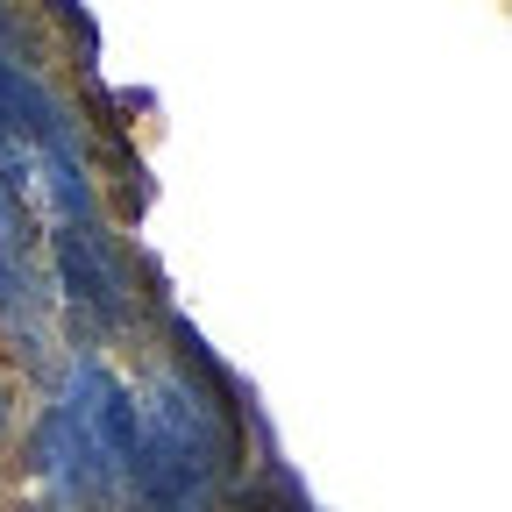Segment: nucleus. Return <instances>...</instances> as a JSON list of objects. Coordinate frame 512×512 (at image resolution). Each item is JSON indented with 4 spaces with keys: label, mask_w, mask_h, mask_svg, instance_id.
<instances>
[{
    "label": "nucleus",
    "mask_w": 512,
    "mask_h": 512,
    "mask_svg": "<svg viewBox=\"0 0 512 512\" xmlns=\"http://www.w3.org/2000/svg\"><path fill=\"white\" fill-rule=\"evenodd\" d=\"M36 463H43V477H57V491L72 498L79 512H100L107 491H114V477H121L114 456L100 448V434L86 427L79 399L50 413V427H43V441H36Z\"/></svg>",
    "instance_id": "f257e3e1"
},
{
    "label": "nucleus",
    "mask_w": 512,
    "mask_h": 512,
    "mask_svg": "<svg viewBox=\"0 0 512 512\" xmlns=\"http://www.w3.org/2000/svg\"><path fill=\"white\" fill-rule=\"evenodd\" d=\"M57 278L72 285V299H86L107 328H121L128 320V292H121V271L107 264V242L93 221H57Z\"/></svg>",
    "instance_id": "f03ea898"
},
{
    "label": "nucleus",
    "mask_w": 512,
    "mask_h": 512,
    "mask_svg": "<svg viewBox=\"0 0 512 512\" xmlns=\"http://www.w3.org/2000/svg\"><path fill=\"white\" fill-rule=\"evenodd\" d=\"M0 136L8 143H43L50 157H72V121H64V107L43 93L36 72H22L8 57H0Z\"/></svg>",
    "instance_id": "7ed1b4c3"
},
{
    "label": "nucleus",
    "mask_w": 512,
    "mask_h": 512,
    "mask_svg": "<svg viewBox=\"0 0 512 512\" xmlns=\"http://www.w3.org/2000/svg\"><path fill=\"white\" fill-rule=\"evenodd\" d=\"M72 399H79L86 427L100 434V448L114 456V470H128V463H136V441H143V427H136V399L121 392V377H107L100 363H86V370H79V384H72Z\"/></svg>",
    "instance_id": "20e7f679"
},
{
    "label": "nucleus",
    "mask_w": 512,
    "mask_h": 512,
    "mask_svg": "<svg viewBox=\"0 0 512 512\" xmlns=\"http://www.w3.org/2000/svg\"><path fill=\"white\" fill-rule=\"evenodd\" d=\"M0 320H8V335L29 328V349H43V292L29 285L15 249H0Z\"/></svg>",
    "instance_id": "39448f33"
},
{
    "label": "nucleus",
    "mask_w": 512,
    "mask_h": 512,
    "mask_svg": "<svg viewBox=\"0 0 512 512\" xmlns=\"http://www.w3.org/2000/svg\"><path fill=\"white\" fill-rule=\"evenodd\" d=\"M43 8H50V15H57V22H64V29H72V36H79V43H86V50H93V15H86V8H79V0H43Z\"/></svg>",
    "instance_id": "423d86ee"
},
{
    "label": "nucleus",
    "mask_w": 512,
    "mask_h": 512,
    "mask_svg": "<svg viewBox=\"0 0 512 512\" xmlns=\"http://www.w3.org/2000/svg\"><path fill=\"white\" fill-rule=\"evenodd\" d=\"M15 192H22V143L0 136V200H15Z\"/></svg>",
    "instance_id": "0eeeda50"
},
{
    "label": "nucleus",
    "mask_w": 512,
    "mask_h": 512,
    "mask_svg": "<svg viewBox=\"0 0 512 512\" xmlns=\"http://www.w3.org/2000/svg\"><path fill=\"white\" fill-rule=\"evenodd\" d=\"M0 43H29V29H22V15H8V0H0Z\"/></svg>",
    "instance_id": "6e6552de"
},
{
    "label": "nucleus",
    "mask_w": 512,
    "mask_h": 512,
    "mask_svg": "<svg viewBox=\"0 0 512 512\" xmlns=\"http://www.w3.org/2000/svg\"><path fill=\"white\" fill-rule=\"evenodd\" d=\"M8 406H15V392H8V377H0V434H8Z\"/></svg>",
    "instance_id": "1a4fd4ad"
},
{
    "label": "nucleus",
    "mask_w": 512,
    "mask_h": 512,
    "mask_svg": "<svg viewBox=\"0 0 512 512\" xmlns=\"http://www.w3.org/2000/svg\"><path fill=\"white\" fill-rule=\"evenodd\" d=\"M235 512H278V505H271V498H242Z\"/></svg>",
    "instance_id": "9d476101"
}]
</instances>
